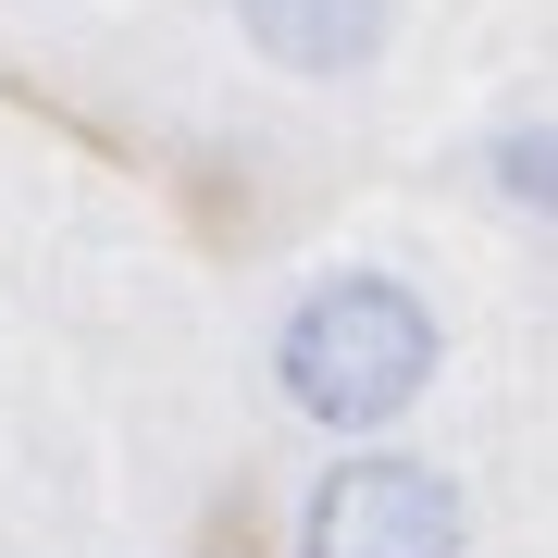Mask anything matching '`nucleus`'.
<instances>
[{
    "instance_id": "nucleus-1",
    "label": "nucleus",
    "mask_w": 558,
    "mask_h": 558,
    "mask_svg": "<svg viewBox=\"0 0 558 558\" xmlns=\"http://www.w3.org/2000/svg\"><path fill=\"white\" fill-rule=\"evenodd\" d=\"M435 360H447V336H435V311H422L410 274H323L311 299L286 311V336H274V385H286L299 422L373 447L385 422L422 410Z\"/></svg>"
},
{
    "instance_id": "nucleus-3",
    "label": "nucleus",
    "mask_w": 558,
    "mask_h": 558,
    "mask_svg": "<svg viewBox=\"0 0 558 558\" xmlns=\"http://www.w3.org/2000/svg\"><path fill=\"white\" fill-rule=\"evenodd\" d=\"M248 50L286 62V75H360L398 25V0H236Z\"/></svg>"
},
{
    "instance_id": "nucleus-2",
    "label": "nucleus",
    "mask_w": 558,
    "mask_h": 558,
    "mask_svg": "<svg viewBox=\"0 0 558 558\" xmlns=\"http://www.w3.org/2000/svg\"><path fill=\"white\" fill-rule=\"evenodd\" d=\"M459 546H472V497L398 447H348L299 497V558H459Z\"/></svg>"
},
{
    "instance_id": "nucleus-4",
    "label": "nucleus",
    "mask_w": 558,
    "mask_h": 558,
    "mask_svg": "<svg viewBox=\"0 0 558 558\" xmlns=\"http://www.w3.org/2000/svg\"><path fill=\"white\" fill-rule=\"evenodd\" d=\"M484 186H497L521 223H558V124H497V137H484Z\"/></svg>"
}]
</instances>
